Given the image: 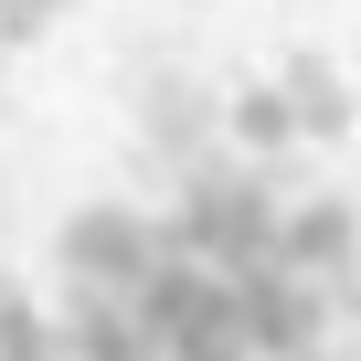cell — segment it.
<instances>
[{
	"label": "cell",
	"instance_id": "obj_7",
	"mask_svg": "<svg viewBox=\"0 0 361 361\" xmlns=\"http://www.w3.org/2000/svg\"><path fill=\"white\" fill-rule=\"evenodd\" d=\"M0 361H75L64 350V319H43L11 276H0Z\"/></svg>",
	"mask_w": 361,
	"mask_h": 361
},
{
	"label": "cell",
	"instance_id": "obj_4",
	"mask_svg": "<svg viewBox=\"0 0 361 361\" xmlns=\"http://www.w3.org/2000/svg\"><path fill=\"white\" fill-rule=\"evenodd\" d=\"M361 255V224H350V202H298L287 213V266H308V276H340Z\"/></svg>",
	"mask_w": 361,
	"mask_h": 361
},
{
	"label": "cell",
	"instance_id": "obj_9",
	"mask_svg": "<svg viewBox=\"0 0 361 361\" xmlns=\"http://www.w3.org/2000/svg\"><path fill=\"white\" fill-rule=\"evenodd\" d=\"M64 22V0H0V43H43Z\"/></svg>",
	"mask_w": 361,
	"mask_h": 361
},
{
	"label": "cell",
	"instance_id": "obj_10",
	"mask_svg": "<svg viewBox=\"0 0 361 361\" xmlns=\"http://www.w3.org/2000/svg\"><path fill=\"white\" fill-rule=\"evenodd\" d=\"M329 287H340V298H350V308H361V255H350V266H340V276H329Z\"/></svg>",
	"mask_w": 361,
	"mask_h": 361
},
{
	"label": "cell",
	"instance_id": "obj_8",
	"mask_svg": "<svg viewBox=\"0 0 361 361\" xmlns=\"http://www.w3.org/2000/svg\"><path fill=\"white\" fill-rule=\"evenodd\" d=\"M192 128H202V117H192V85L159 75V85H149V138H159V149H192Z\"/></svg>",
	"mask_w": 361,
	"mask_h": 361
},
{
	"label": "cell",
	"instance_id": "obj_3",
	"mask_svg": "<svg viewBox=\"0 0 361 361\" xmlns=\"http://www.w3.org/2000/svg\"><path fill=\"white\" fill-rule=\"evenodd\" d=\"M54 266L75 287H138L159 266V224H138L128 202H75L64 234H54Z\"/></svg>",
	"mask_w": 361,
	"mask_h": 361
},
{
	"label": "cell",
	"instance_id": "obj_1",
	"mask_svg": "<svg viewBox=\"0 0 361 361\" xmlns=\"http://www.w3.org/2000/svg\"><path fill=\"white\" fill-rule=\"evenodd\" d=\"M159 255H202V266H266V255H287V213H276V192L266 180H234V170H192L180 180V202H170V224H159Z\"/></svg>",
	"mask_w": 361,
	"mask_h": 361
},
{
	"label": "cell",
	"instance_id": "obj_6",
	"mask_svg": "<svg viewBox=\"0 0 361 361\" xmlns=\"http://www.w3.org/2000/svg\"><path fill=\"white\" fill-rule=\"evenodd\" d=\"M287 96H298V128L308 138H340L350 128V85H340L329 54H287Z\"/></svg>",
	"mask_w": 361,
	"mask_h": 361
},
{
	"label": "cell",
	"instance_id": "obj_2",
	"mask_svg": "<svg viewBox=\"0 0 361 361\" xmlns=\"http://www.w3.org/2000/svg\"><path fill=\"white\" fill-rule=\"evenodd\" d=\"M234 308H245L255 361H298V350H319V329H329V276L266 255V266H234Z\"/></svg>",
	"mask_w": 361,
	"mask_h": 361
},
{
	"label": "cell",
	"instance_id": "obj_5",
	"mask_svg": "<svg viewBox=\"0 0 361 361\" xmlns=\"http://www.w3.org/2000/svg\"><path fill=\"white\" fill-rule=\"evenodd\" d=\"M224 128H234V149H255V159H266V149H287V138H308V128H298L287 75H276V85H234V96H224Z\"/></svg>",
	"mask_w": 361,
	"mask_h": 361
}]
</instances>
